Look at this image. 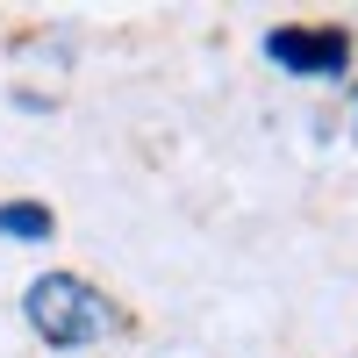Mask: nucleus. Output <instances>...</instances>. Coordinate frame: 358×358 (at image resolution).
<instances>
[{"label":"nucleus","instance_id":"f03ea898","mask_svg":"<svg viewBox=\"0 0 358 358\" xmlns=\"http://www.w3.org/2000/svg\"><path fill=\"white\" fill-rule=\"evenodd\" d=\"M265 65H280L287 79H351V57H358V36L344 22H280L265 29Z\"/></svg>","mask_w":358,"mask_h":358},{"label":"nucleus","instance_id":"7ed1b4c3","mask_svg":"<svg viewBox=\"0 0 358 358\" xmlns=\"http://www.w3.org/2000/svg\"><path fill=\"white\" fill-rule=\"evenodd\" d=\"M57 236V208L50 201H0V244H50Z\"/></svg>","mask_w":358,"mask_h":358},{"label":"nucleus","instance_id":"20e7f679","mask_svg":"<svg viewBox=\"0 0 358 358\" xmlns=\"http://www.w3.org/2000/svg\"><path fill=\"white\" fill-rule=\"evenodd\" d=\"M344 101H351V136H358V79H344Z\"/></svg>","mask_w":358,"mask_h":358},{"label":"nucleus","instance_id":"f257e3e1","mask_svg":"<svg viewBox=\"0 0 358 358\" xmlns=\"http://www.w3.org/2000/svg\"><path fill=\"white\" fill-rule=\"evenodd\" d=\"M22 322H29V337H36L43 351H86V344H101L122 330V308L108 301V287H94L86 273H36L22 287Z\"/></svg>","mask_w":358,"mask_h":358}]
</instances>
